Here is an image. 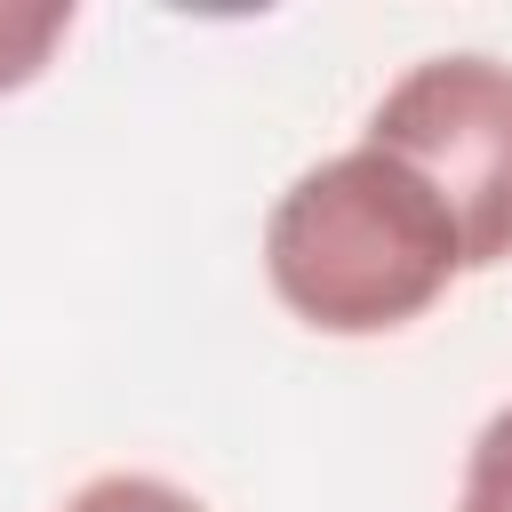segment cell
<instances>
[{"instance_id":"6da1fadb","label":"cell","mask_w":512,"mask_h":512,"mask_svg":"<svg viewBox=\"0 0 512 512\" xmlns=\"http://www.w3.org/2000/svg\"><path fill=\"white\" fill-rule=\"evenodd\" d=\"M264 280L320 336H392L424 320L456 280V224L376 144L312 160L264 216Z\"/></svg>"},{"instance_id":"7a4b0ae2","label":"cell","mask_w":512,"mask_h":512,"mask_svg":"<svg viewBox=\"0 0 512 512\" xmlns=\"http://www.w3.org/2000/svg\"><path fill=\"white\" fill-rule=\"evenodd\" d=\"M360 144L424 176L456 224L464 272L512 264V64L488 48H448L408 64L376 104Z\"/></svg>"},{"instance_id":"3957f363","label":"cell","mask_w":512,"mask_h":512,"mask_svg":"<svg viewBox=\"0 0 512 512\" xmlns=\"http://www.w3.org/2000/svg\"><path fill=\"white\" fill-rule=\"evenodd\" d=\"M64 40H72V8H64V0H40V8H8V0H0V96L32 88V80L56 64Z\"/></svg>"},{"instance_id":"277c9868","label":"cell","mask_w":512,"mask_h":512,"mask_svg":"<svg viewBox=\"0 0 512 512\" xmlns=\"http://www.w3.org/2000/svg\"><path fill=\"white\" fill-rule=\"evenodd\" d=\"M456 512H512V400L472 432L464 480H456Z\"/></svg>"},{"instance_id":"5b68a950","label":"cell","mask_w":512,"mask_h":512,"mask_svg":"<svg viewBox=\"0 0 512 512\" xmlns=\"http://www.w3.org/2000/svg\"><path fill=\"white\" fill-rule=\"evenodd\" d=\"M64 512H208V504L160 472H96L64 496Z\"/></svg>"}]
</instances>
